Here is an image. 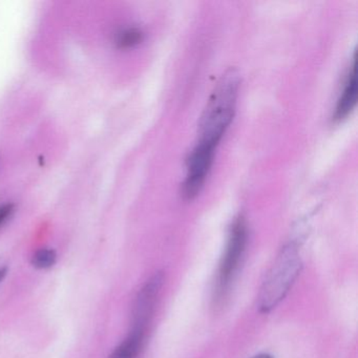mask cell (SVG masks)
Returning a JSON list of instances; mask_svg holds the SVG:
<instances>
[{"mask_svg": "<svg viewBox=\"0 0 358 358\" xmlns=\"http://www.w3.org/2000/svg\"><path fill=\"white\" fill-rule=\"evenodd\" d=\"M240 76L234 69L224 73L215 85L199 123L198 143L217 148L236 114Z\"/></svg>", "mask_w": 358, "mask_h": 358, "instance_id": "6da1fadb", "label": "cell"}, {"mask_svg": "<svg viewBox=\"0 0 358 358\" xmlns=\"http://www.w3.org/2000/svg\"><path fill=\"white\" fill-rule=\"evenodd\" d=\"M301 268V255L296 247L294 245L285 247L262 286L259 301L262 311H271L284 299L299 276Z\"/></svg>", "mask_w": 358, "mask_h": 358, "instance_id": "7a4b0ae2", "label": "cell"}, {"mask_svg": "<svg viewBox=\"0 0 358 358\" xmlns=\"http://www.w3.org/2000/svg\"><path fill=\"white\" fill-rule=\"evenodd\" d=\"M247 243V227L243 217H238L234 221L230 230L229 238L225 253L220 265L219 276H217V293L220 297L223 296L240 266L244 255Z\"/></svg>", "mask_w": 358, "mask_h": 358, "instance_id": "3957f363", "label": "cell"}, {"mask_svg": "<svg viewBox=\"0 0 358 358\" xmlns=\"http://www.w3.org/2000/svg\"><path fill=\"white\" fill-rule=\"evenodd\" d=\"M215 148L196 143L187 160V175L182 187V194L187 200L196 198L206 181L215 159Z\"/></svg>", "mask_w": 358, "mask_h": 358, "instance_id": "277c9868", "label": "cell"}, {"mask_svg": "<svg viewBox=\"0 0 358 358\" xmlns=\"http://www.w3.org/2000/svg\"><path fill=\"white\" fill-rule=\"evenodd\" d=\"M162 282V274H155L140 290L134 306L133 327L148 330Z\"/></svg>", "mask_w": 358, "mask_h": 358, "instance_id": "5b68a950", "label": "cell"}, {"mask_svg": "<svg viewBox=\"0 0 358 358\" xmlns=\"http://www.w3.org/2000/svg\"><path fill=\"white\" fill-rule=\"evenodd\" d=\"M356 102H357V81H356L355 74V59H353L351 69H350L349 73L345 77V83H343L341 97H339L336 108H335V120L341 121L347 118L355 108Z\"/></svg>", "mask_w": 358, "mask_h": 358, "instance_id": "8992f818", "label": "cell"}, {"mask_svg": "<svg viewBox=\"0 0 358 358\" xmlns=\"http://www.w3.org/2000/svg\"><path fill=\"white\" fill-rule=\"evenodd\" d=\"M143 32L138 28L124 29L117 34L116 43L120 49H131L143 41Z\"/></svg>", "mask_w": 358, "mask_h": 358, "instance_id": "52a82bcc", "label": "cell"}, {"mask_svg": "<svg viewBox=\"0 0 358 358\" xmlns=\"http://www.w3.org/2000/svg\"><path fill=\"white\" fill-rule=\"evenodd\" d=\"M57 261V255L53 249H41L33 255L32 264L38 269H48L53 267Z\"/></svg>", "mask_w": 358, "mask_h": 358, "instance_id": "ba28073f", "label": "cell"}, {"mask_svg": "<svg viewBox=\"0 0 358 358\" xmlns=\"http://www.w3.org/2000/svg\"><path fill=\"white\" fill-rule=\"evenodd\" d=\"M15 211L13 204H5L0 206V227L5 225Z\"/></svg>", "mask_w": 358, "mask_h": 358, "instance_id": "9c48e42d", "label": "cell"}, {"mask_svg": "<svg viewBox=\"0 0 358 358\" xmlns=\"http://www.w3.org/2000/svg\"><path fill=\"white\" fill-rule=\"evenodd\" d=\"M8 273V268L7 267H0V284L3 282V278H6Z\"/></svg>", "mask_w": 358, "mask_h": 358, "instance_id": "30bf717a", "label": "cell"}, {"mask_svg": "<svg viewBox=\"0 0 358 358\" xmlns=\"http://www.w3.org/2000/svg\"><path fill=\"white\" fill-rule=\"evenodd\" d=\"M252 358H273L271 355H269V354H259V355L253 356Z\"/></svg>", "mask_w": 358, "mask_h": 358, "instance_id": "8fae6325", "label": "cell"}]
</instances>
